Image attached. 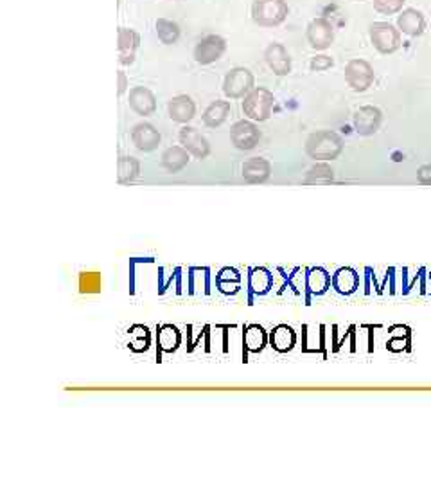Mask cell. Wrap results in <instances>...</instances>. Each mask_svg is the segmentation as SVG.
I'll return each mask as SVG.
<instances>
[{
	"label": "cell",
	"mask_w": 431,
	"mask_h": 486,
	"mask_svg": "<svg viewBox=\"0 0 431 486\" xmlns=\"http://www.w3.org/2000/svg\"><path fill=\"white\" fill-rule=\"evenodd\" d=\"M289 6L286 0H254L252 2V20L259 27H277L286 22Z\"/></svg>",
	"instance_id": "obj_3"
},
{
	"label": "cell",
	"mask_w": 431,
	"mask_h": 486,
	"mask_svg": "<svg viewBox=\"0 0 431 486\" xmlns=\"http://www.w3.org/2000/svg\"><path fill=\"white\" fill-rule=\"evenodd\" d=\"M230 101H223V99H216L205 108L203 115H201V121L207 128H220L225 121L230 115Z\"/></svg>",
	"instance_id": "obj_21"
},
{
	"label": "cell",
	"mask_w": 431,
	"mask_h": 486,
	"mask_svg": "<svg viewBox=\"0 0 431 486\" xmlns=\"http://www.w3.org/2000/svg\"><path fill=\"white\" fill-rule=\"evenodd\" d=\"M155 29H156V36H159V40L164 43V46H173V43H176L178 40H180V34H182L180 26H178L174 20H169V19L156 20Z\"/></svg>",
	"instance_id": "obj_29"
},
{
	"label": "cell",
	"mask_w": 431,
	"mask_h": 486,
	"mask_svg": "<svg viewBox=\"0 0 431 486\" xmlns=\"http://www.w3.org/2000/svg\"><path fill=\"white\" fill-rule=\"evenodd\" d=\"M270 342V334L259 324H250L243 331V348L250 353H259Z\"/></svg>",
	"instance_id": "obj_25"
},
{
	"label": "cell",
	"mask_w": 431,
	"mask_h": 486,
	"mask_svg": "<svg viewBox=\"0 0 431 486\" xmlns=\"http://www.w3.org/2000/svg\"><path fill=\"white\" fill-rule=\"evenodd\" d=\"M273 289V274L265 267H254L248 272V290L250 296H266ZM252 297L250 303L252 304Z\"/></svg>",
	"instance_id": "obj_19"
},
{
	"label": "cell",
	"mask_w": 431,
	"mask_h": 486,
	"mask_svg": "<svg viewBox=\"0 0 431 486\" xmlns=\"http://www.w3.org/2000/svg\"><path fill=\"white\" fill-rule=\"evenodd\" d=\"M406 0H374V9L379 15H399L405 8Z\"/></svg>",
	"instance_id": "obj_31"
},
{
	"label": "cell",
	"mask_w": 431,
	"mask_h": 486,
	"mask_svg": "<svg viewBox=\"0 0 431 486\" xmlns=\"http://www.w3.org/2000/svg\"><path fill=\"white\" fill-rule=\"evenodd\" d=\"M354 130L358 135L368 137L374 135L379 128H381L383 123V112L378 107H372V105H365V107H359L354 112Z\"/></svg>",
	"instance_id": "obj_11"
},
{
	"label": "cell",
	"mask_w": 431,
	"mask_h": 486,
	"mask_svg": "<svg viewBox=\"0 0 431 486\" xmlns=\"http://www.w3.org/2000/svg\"><path fill=\"white\" fill-rule=\"evenodd\" d=\"M140 175V160L135 157L121 155L117 160V182L132 184Z\"/></svg>",
	"instance_id": "obj_27"
},
{
	"label": "cell",
	"mask_w": 431,
	"mask_h": 486,
	"mask_svg": "<svg viewBox=\"0 0 431 486\" xmlns=\"http://www.w3.org/2000/svg\"><path fill=\"white\" fill-rule=\"evenodd\" d=\"M334 65V60L327 54H316L314 58H311L309 68L313 73H324V71H329Z\"/></svg>",
	"instance_id": "obj_32"
},
{
	"label": "cell",
	"mask_w": 431,
	"mask_h": 486,
	"mask_svg": "<svg viewBox=\"0 0 431 486\" xmlns=\"http://www.w3.org/2000/svg\"><path fill=\"white\" fill-rule=\"evenodd\" d=\"M255 78L246 67H234L227 73L223 80V94L228 99H241L254 91Z\"/></svg>",
	"instance_id": "obj_6"
},
{
	"label": "cell",
	"mask_w": 431,
	"mask_h": 486,
	"mask_svg": "<svg viewBox=\"0 0 431 486\" xmlns=\"http://www.w3.org/2000/svg\"><path fill=\"white\" fill-rule=\"evenodd\" d=\"M265 61L275 76H287L292 73V56L280 42H272L266 47Z\"/></svg>",
	"instance_id": "obj_14"
},
{
	"label": "cell",
	"mask_w": 431,
	"mask_h": 486,
	"mask_svg": "<svg viewBox=\"0 0 431 486\" xmlns=\"http://www.w3.org/2000/svg\"><path fill=\"white\" fill-rule=\"evenodd\" d=\"M132 143L139 152L149 153L155 152L159 145L162 143V135L151 123H137L132 130Z\"/></svg>",
	"instance_id": "obj_13"
},
{
	"label": "cell",
	"mask_w": 431,
	"mask_h": 486,
	"mask_svg": "<svg viewBox=\"0 0 431 486\" xmlns=\"http://www.w3.org/2000/svg\"><path fill=\"white\" fill-rule=\"evenodd\" d=\"M270 344L279 353H287L292 351L297 344V334L292 326L287 324H279L270 331Z\"/></svg>",
	"instance_id": "obj_23"
},
{
	"label": "cell",
	"mask_w": 431,
	"mask_h": 486,
	"mask_svg": "<svg viewBox=\"0 0 431 486\" xmlns=\"http://www.w3.org/2000/svg\"><path fill=\"white\" fill-rule=\"evenodd\" d=\"M306 40L313 51H326L334 42V26L326 16L313 19L306 27Z\"/></svg>",
	"instance_id": "obj_7"
},
{
	"label": "cell",
	"mask_w": 431,
	"mask_h": 486,
	"mask_svg": "<svg viewBox=\"0 0 431 486\" xmlns=\"http://www.w3.org/2000/svg\"><path fill=\"white\" fill-rule=\"evenodd\" d=\"M191 160V153L183 148L182 145L180 146H169L166 152L162 153V167L167 171V173H180L183 167L189 164Z\"/></svg>",
	"instance_id": "obj_24"
},
{
	"label": "cell",
	"mask_w": 431,
	"mask_h": 486,
	"mask_svg": "<svg viewBox=\"0 0 431 486\" xmlns=\"http://www.w3.org/2000/svg\"><path fill=\"white\" fill-rule=\"evenodd\" d=\"M430 279H431V272H430Z\"/></svg>",
	"instance_id": "obj_36"
},
{
	"label": "cell",
	"mask_w": 431,
	"mask_h": 486,
	"mask_svg": "<svg viewBox=\"0 0 431 486\" xmlns=\"http://www.w3.org/2000/svg\"><path fill=\"white\" fill-rule=\"evenodd\" d=\"M371 42L381 54H392L401 47V31L390 22H374L368 27Z\"/></svg>",
	"instance_id": "obj_4"
},
{
	"label": "cell",
	"mask_w": 431,
	"mask_h": 486,
	"mask_svg": "<svg viewBox=\"0 0 431 486\" xmlns=\"http://www.w3.org/2000/svg\"><path fill=\"white\" fill-rule=\"evenodd\" d=\"M102 290V279L99 272H81L80 274V292L81 294H99Z\"/></svg>",
	"instance_id": "obj_30"
},
{
	"label": "cell",
	"mask_w": 431,
	"mask_h": 486,
	"mask_svg": "<svg viewBox=\"0 0 431 486\" xmlns=\"http://www.w3.org/2000/svg\"><path fill=\"white\" fill-rule=\"evenodd\" d=\"M275 95L265 87H255L254 91L243 98V112L248 119L255 123H265L272 118Z\"/></svg>",
	"instance_id": "obj_2"
},
{
	"label": "cell",
	"mask_w": 431,
	"mask_h": 486,
	"mask_svg": "<svg viewBox=\"0 0 431 486\" xmlns=\"http://www.w3.org/2000/svg\"><path fill=\"white\" fill-rule=\"evenodd\" d=\"M398 27L403 34H406L410 38H417L426 29V19H424L422 11H419V9L406 8L398 15Z\"/></svg>",
	"instance_id": "obj_18"
},
{
	"label": "cell",
	"mask_w": 431,
	"mask_h": 486,
	"mask_svg": "<svg viewBox=\"0 0 431 486\" xmlns=\"http://www.w3.org/2000/svg\"><path fill=\"white\" fill-rule=\"evenodd\" d=\"M241 175L248 184H265L272 177V164L265 157H252L243 162Z\"/></svg>",
	"instance_id": "obj_17"
},
{
	"label": "cell",
	"mask_w": 431,
	"mask_h": 486,
	"mask_svg": "<svg viewBox=\"0 0 431 486\" xmlns=\"http://www.w3.org/2000/svg\"><path fill=\"white\" fill-rule=\"evenodd\" d=\"M128 76H126L124 71H117V95L119 98H122V95L128 92Z\"/></svg>",
	"instance_id": "obj_34"
},
{
	"label": "cell",
	"mask_w": 431,
	"mask_h": 486,
	"mask_svg": "<svg viewBox=\"0 0 431 486\" xmlns=\"http://www.w3.org/2000/svg\"><path fill=\"white\" fill-rule=\"evenodd\" d=\"M333 289L340 296H351L359 289V274L351 267H341L333 274Z\"/></svg>",
	"instance_id": "obj_22"
},
{
	"label": "cell",
	"mask_w": 431,
	"mask_h": 486,
	"mask_svg": "<svg viewBox=\"0 0 431 486\" xmlns=\"http://www.w3.org/2000/svg\"><path fill=\"white\" fill-rule=\"evenodd\" d=\"M117 47H119V63L122 67H129L135 63L137 51L140 47V34L132 27H119L117 31Z\"/></svg>",
	"instance_id": "obj_12"
},
{
	"label": "cell",
	"mask_w": 431,
	"mask_h": 486,
	"mask_svg": "<svg viewBox=\"0 0 431 486\" xmlns=\"http://www.w3.org/2000/svg\"><path fill=\"white\" fill-rule=\"evenodd\" d=\"M167 112H169L171 121L180 123V125H187L194 119L196 115V103L193 101V98L187 94L174 95L167 103Z\"/></svg>",
	"instance_id": "obj_16"
},
{
	"label": "cell",
	"mask_w": 431,
	"mask_h": 486,
	"mask_svg": "<svg viewBox=\"0 0 431 486\" xmlns=\"http://www.w3.org/2000/svg\"><path fill=\"white\" fill-rule=\"evenodd\" d=\"M230 141L241 152H250V150L257 148L259 141H261V130L252 119H241L232 125Z\"/></svg>",
	"instance_id": "obj_8"
},
{
	"label": "cell",
	"mask_w": 431,
	"mask_h": 486,
	"mask_svg": "<svg viewBox=\"0 0 431 486\" xmlns=\"http://www.w3.org/2000/svg\"><path fill=\"white\" fill-rule=\"evenodd\" d=\"M417 180L424 186H431V164H424L417 171Z\"/></svg>",
	"instance_id": "obj_33"
},
{
	"label": "cell",
	"mask_w": 431,
	"mask_h": 486,
	"mask_svg": "<svg viewBox=\"0 0 431 486\" xmlns=\"http://www.w3.org/2000/svg\"><path fill=\"white\" fill-rule=\"evenodd\" d=\"M344 152V139L331 130H318L306 141V153L316 162H329L338 159Z\"/></svg>",
	"instance_id": "obj_1"
},
{
	"label": "cell",
	"mask_w": 431,
	"mask_h": 486,
	"mask_svg": "<svg viewBox=\"0 0 431 486\" xmlns=\"http://www.w3.org/2000/svg\"><path fill=\"white\" fill-rule=\"evenodd\" d=\"M374 67L367 60L352 58L345 65V81L354 92H365L374 85Z\"/></svg>",
	"instance_id": "obj_5"
},
{
	"label": "cell",
	"mask_w": 431,
	"mask_h": 486,
	"mask_svg": "<svg viewBox=\"0 0 431 486\" xmlns=\"http://www.w3.org/2000/svg\"><path fill=\"white\" fill-rule=\"evenodd\" d=\"M227 51V40L221 34H207L194 47V60L198 65H211L220 60Z\"/></svg>",
	"instance_id": "obj_9"
},
{
	"label": "cell",
	"mask_w": 431,
	"mask_h": 486,
	"mask_svg": "<svg viewBox=\"0 0 431 486\" xmlns=\"http://www.w3.org/2000/svg\"><path fill=\"white\" fill-rule=\"evenodd\" d=\"M182 342V334L178 331L176 326L173 324H164L156 331V346H159V351L164 353H173L176 351V348Z\"/></svg>",
	"instance_id": "obj_26"
},
{
	"label": "cell",
	"mask_w": 431,
	"mask_h": 486,
	"mask_svg": "<svg viewBox=\"0 0 431 486\" xmlns=\"http://www.w3.org/2000/svg\"><path fill=\"white\" fill-rule=\"evenodd\" d=\"M128 105L137 115L148 118V115L155 114L156 110V98L148 87L137 85V87L129 88Z\"/></svg>",
	"instance_id": "obj_15"
},
{
	"label": "cell",
	"mask_w": 431,
	"mask_h": 486,
	"mask_svg": "<svg viewBox=\"0 0 431 486\" xmlns=\"http://www.w3.org/2000/svg\"><path fill=\"white\" fill-rule=\"evenodd\" d=\"M354 2H363V0H354Z\"/></svg>",
	"instance_id": "obj_35"
},
{
	"label": "cell",
	"mask_w": 431,
	"mask_h": 486,
	"mask_svg": "<svg viewBox=\"0 0 431 486\" xmlns=\"http://www.w3.org/2000/svg\"><path fill=\"white\" fill-rule=\"evenodd\" d=\"M178 141H180V145H182L194 159L203 160L211 155V145H208L207 137H205L200 130L194 128V126L189 125L183 126V128L180 130V133H178Z\"/></svg>",
	"instance_id": "obj_10"
},
{
	"label": "cell",
	"mask_w": 431,
	"mask_h": 486,
	"mask_svg": "<svg viewBox=\"0 0 431 486\" xmlns=\"http://www.w3.org/2000/svg\"><path fill=\"white\" fill-rule=\"evenodd\" d=\"M334 180V170L327 162H316L309 167L304 177V184L307 186H318V184H331Z\"/></svg>",
	"instance_id": "obj_28"
},
{
	"label": "cell",
	"mask_w": 431,
	"mask_h": 486,
	"mask_svg": "<svg viewBox=\"0 0 431 486\" xmlns=\"http://www.w3.org/2000/svg\"><path fill=\"white\" fill-rule=\"evenodd\" d=\"M333 285V277L321 267H311L306 270V292L309 296H324Z\"/></svg>",
	"instance_id": "obj_20"
}]
</instances>
